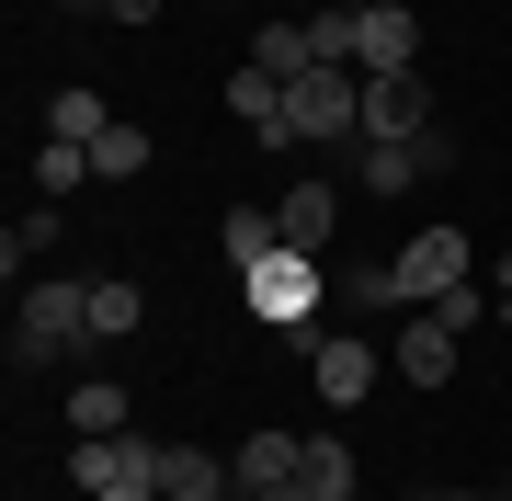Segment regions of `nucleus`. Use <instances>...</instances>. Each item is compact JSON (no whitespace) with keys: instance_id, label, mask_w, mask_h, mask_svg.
Here are the masks:
<instances>
[{"instance_id":"30","label":"nucleus","mask_w":512,"mask_h":501,"mask_svg":"<svg viewBox=\"0 0 512 501\" xmlns=\"http://www.w3.org/2000/svg\"><path fill=\"white\" fill-rule=\"evenodd\" d=\"M490 297H501V331H512V285H490Z\"/></svg>"},{"instance_id":"24","label":"nucleus","mask_w":512,"mask_h":501,"mask_svg":"<svg viewBox=\"0 0 512 501\" xmlns=\"http://www.w3.org/2000/svg\"><path fill=\"white\" fill-rule=\"evenodd\" d=\"M308 46H319V69H353V0H330V12H308Z\"/></svg>"},{"instance_id":"19","label":"nucleus","mask_w":512,"mask_h":501,"mask_svg":"<svg viewBox=\"0 0 512 501\" xmlns=\"http://www.w3.org/2000/svg\"><path fill=\"white\" fill-rule=\"evenodd\" d=\"M251 69H274V80H296V69H319L308 23H262V35H251Z\"/></svg>"},{"instance_id":"18","label":"nucleus","mask_w":512,"mask_h":501,"mask_svg":"<svg viewBox=\"0 0 512 501\" xmlns=\"http://www.w3.org/2000/svg\"><path fill=\"white\" fill-rule=\"evenodd\" d=\"M103 126H114V114H103V92H92V80H69V92L46 103V137H69V149H92Z\"/></svg>"},{"instance_id":"25","label":"nucleus","mask_w":512,"mask_h":501,"mask_svg":"<svg viewBox=\"0 0 512 501\" xmlns=\"http://www.w3.org/2000/svg\"><path fill=\"white\" fill-rule=\"evenodd\" d=\"M433 319H444V331H456V342H467V331H478V319H501V297H478V274H467V285H444V297H433Z\"/></svg>"},{"instance_id":"9","label":"nucleus","mask_w":512,"mask_h":501,"mask_svg":"<svg viewBox=\"0 0 512 501\" xmlns=\"http://www.w3.org/2000/svg\"><path fill=\"white\" fill-rule=\"evenodd\" d=\"M274 228H285V251H330V240H342V183L296 171V183L274 194Z\"/></svg>"},{"instance_id":"6","label":"nucleus","mask_w":512,"mask_h":501,"mask_svg":"<svg viewBox=\"0 0 512 501\" xmlns=\"http://www.w3.org/2000/svg\"><path fill=\"white\" fill-rule=\"evenodd\" d=\"M387 285H399V308H433L444 285H467V228H421V240L387 262Z\"/></svg>"},{"instance_id":"17","label":"nucleus","mask_w":512,"mask_h":501,"mask_svg":"<svg viewBox=\"0 0 512 501\" xmlns=\"http://www.w3.org/2000/svg\"><path fill=\"white\" fill-rule=\"evenodd\" d=\"M148 160H160V149H148V126H137V114H114V126L92 137V171H103V183H137Z\"/></svg>"},{"instance_id":"1","label":"nucleus","mask_w":512,"mask_h":501,"mask_svg":"<svg viewBox=\"0 0 512 501\" xmlns=\"http://www.w3.org/2000/svg\"><path fill=\"white\" fill-rule=\"evenodd\" d=\"M365 137V69H296L285 80V149H353Z\"/></svg>"},{"instance_id":"14","label":"nucleus","mask_w":512,"mask_h":501,"mask_svg":"<svg viewBox=\"0 0 512 501\" xmlns=\"http://www.w3.org/2000/svg\"><path fill=\"white\" fill-rule=\"evenodd\" d=\"M296 456H308V433H239V490H285L296 479Z\"/></svg>"},{"instance_id":"2","label":"nucleus","mask_w":512,"mask_h":501,"mask_svg":"<svg viewBox=\"0 0 512 501\" xmlns=\"http://www.w3.org/2000/svg\"><path fill=\"white\" fill-rule=\"evenodd\" d=\"M239 297H251L262 331H308V319L330 308V262H319V251H274V262L239 274Z\"/></svg>"},{"instance_id":"34","label":"nucleus","mask_w":512,"mask_h":501,"mask_svg":"<svg viewBox=\"0 0 512 501\" xmlns=\"http://www.w3.org/2000/svg\"><path fill=\"white\" fill-rule=\"evenodd\" d=\"M501 490H512V479H501Z\"/></svg>"},{"instance_id":"13","label":"nucleus","mask_w":512,"mask_h":501,"mask_svg":"<svg viewBox=\"0 0 512 501\" xmlns=\"http://www.w3.org/2000/svg\"><path fill=\"white\" fill-rule=\"evenodd\" d=\"M217 490H239V467H217L205 445H160V501H217Z\"/></svg>"},{"instance_id":"3","label":"nucleus","mask_w":512,"mask_h":501,"mask_svg":"<svg viewBox=\"0 0 512 501\" xmlns=\"http://www.w3.org/2000/svg\"><path fill=\"white\" fill-rule=\"evenodd\" d=\"M444 171H456V137H444V126H421V137H365V149H353V194L399 205V194H421V183H444Z\"/></svg>"},{"instance_id":"31","label":"nucleus","mask_w":512,"mask_h":501,"mask_svg":"<svg viewBox=\"0 0 512 501\" xmlns=\"http://www.w3.org/2000/svg\"><path fill=\"white\" fill-rule=\"evenodd\" d=\"M217 501H251V490H217Z\"/></svg>"},{"instance_id":"22","label":"nucleus","mask_w":512,"mask_h":501,"mask_svg":"<svg viewBox=\"0 0 512 501\" xmlns=\"http://www.w3.org/2000/svg\"><path fill=\"white\" fill-rule=\"evenodd\" d=\"M35 251H57V205H46V194L23 205V217H12V240H0V262H12V285H23V262H35Z\"/></svg>"},{"instance_id":"23","label":"nucleus","mask_w":512,"mask_h":501,"mask_svg":"<svg viewBox=\"0 0 512 501\" xmlns=\"http://www.w3.org/2000/svg\"><path fill=\"white\" fill-rule=\"evenodd\" d=\"M330 297L342 308H399V285H387V262H330Z\"/></svg>"},{"instance_id":"8","label":"nucleus","mask_w":512,"mask_h":501,"mask_svg":"<svg viewBox=\"0 0 512 501\" xmlns=\"http://www.w3.org/2000/svg\"><path fill=\"white\" fill-rule=\"evenodd\" d=\"M387 365H399V388H456V331H444L433 308H399V342H387Z\"/></svg>"},{"instance_id":"21","label":"nucleus","mask_w":512,"mask_h":501,"mask_svg":"<svg viewBox=\"0 0 512 501\" xmlns=\"http://www.w3.org/2000/svg\"><path fill=\"white\" fill-rule=\"evenodd\" d=\"M137 319H148V297H137L126 274H103V285H92V342H126Z\"/></svg>"},{"instance_id":"5","label":"nucleus","mask_w":512,"mask_h":501,"mask_svg":"<svg viewBox=\"0 0 512 501\" xmlns=\"http://www.w3.org/2000/svg\"><path fill=\"white\" fill-rule=\"evenodd\" d=\"M376 376H387V342H365V331H319V342H308V388H319V410H365Z\"/></svg>"},{"instance_id":"11","label":"nucleus","mask_w":512,"mask_h":501,"mask_svg":"<svg viewBox=\"0 0 512 501\" xmlns=\"http://www.w3.org/2000/svg\"><path fill=\"white\" fill-rule=\"evenodd\" d=\"M228 114L262 137V149H285V80L274 69H228Z\"/></svg>"},{"instance_id":"28","label":"nucleus","mask_w":512,"mask_h":501,"mask_svg":"<svg viewBox=\"0 0 512 501\" xmlns=\"http://www.w3.org/2000/svg\"><path fill=\"white\" fill-rule=\"evenodd\" d=\"M478 274H490V285H512V251H490V262H478Z\"/></svg>"},{"instance_id":"7","label":"nucleus","mask_w":512,"mask_h":501,"mask_svg":"<svg viewBox=\"0 0 512 501\" xmlns=\"http://www.w3.org/2000/svg\"><path fill=\"white\" fill-rule=\"evenodd\" d=\"M410 57H421V12H410V0H353V69H410Z\"/></svg>"},{"instance_id":"32","label":"nucleus","mask_w":512,"mask_h":501,"mask_svg":"<svg viewBox=\"0 0 512 501\" xmlns=\"http://www.w3.org/2000/svg\"><path fill=\"white\" fill-rule=\"evenodd\" d=\"M444 501H478V490H444Z\"/></svg>"},{"instance_id":"35","label":"nucleus","mask_w":512,"mask_h":501,"mask_svg":"<svg viewBox=\"0 0 512 501\" xmlns=\"http://www.w3.org/2000/svg\"><path fill=\"white\" fill-rule=\"evenodd\" d=\"M501 501H512V490H501Z\"/></svg>"},{"instance_id":"10","label":"nucleus","mask_w":512,"mask_h":501,"mask_svg":"<svg viewBox=\"0 0 512 501\" xmlns=\"http://www.w3.org/2000/svg\"><path fill=\"white\" fill-rule=\"evenodd\" d=\"M433 126V92H421V69H376L365 80V137H421ZM353 137V149H365Z\"/></svg>"},{"instance_id":"20","label":"nucleus","mask_w":512,"mask_h":501,"mask_svg":"<svg viewBox=\"0 0 512 501\" xmlns=\"http://www.w3.org/2000/svg\"><path fill=\"white\" fill-rule=\"evenodd\" d=\"M69 433H126V388L114 376H80L69 388Z\"/></svg>"},{"instance_id":"27","label":"nucleus","mask_w":512,"mask_h":501,"mask_svg":"<svg viewBox=\"0 0 512 501\" xmlns=\"http://www.w3.org/2000/svg\"><path fill=\"white\" fill-rule=\"evenodd\" d=\"M114 23H160V0H114Z\"/></svg>"},{"instance_id":"29","label":"nucleus","mask_w":512,"mask_h":501,"mask_svg":"<svg viewBox=\"0 0 512 501\" xmlns=\"http://www.w3.org/2000/svg\"><path fill=\"white\" fill-rule=\"evenodd\" d=\"M251 501H308V479H285V490H251Z\"/></svg>"},{"instance_id":"12","label":"nucleus","mask_w":512,"mask_h":501,"mask_svg":"<svg viewBox=\"0 0 512 501\" xmlns=\"http://www.w3.org/2000/svg\"><path fill=\"white\" fill-rule=\"evenodd\" d=\"M274 251H285L274 205H228V217H217V262H228V274H251V262H274Z\"/></svg>"},{"instance_id":"33","label":"nucleus","mask_w":512,"mask_h":501,"mask_svg":"<svg viewBox=\"0 0 512 501\" xmlns=\"http://www.w3.org/2000/svg\"><path fill=\"white\" fill-rule=\"evenodd\" d=\"M57 12H80V0H57Z\"/></svg>"},{"instance_id":"16","label":"nucleus","mask_w":512,"mask_h":501,"mask_svg":"<svg viewBox=\"0 0 512 501\" xmlns=\"http://www.w3.org/2000/svg\"><path fill=\"white\" fill-rule=\"evenodd\" d=\"M80 183H103L92 149H69V137H35V194H46V205H69Z\"/></svg>"},{"instance_id":"26","label":"nucleus","mask_w":512,"mask_h":501,"mask_svg":"<svg viewBox=\"0 0 512 501\" xmlns=\"http://www.w3.org/2000/svg\"><path fill=\"white\" fill-rule=\"evenodd\" d=\"M92 501H160V479H126V490H92Z\"/></svg>"},{"instance_id":"15","label":"nucleus","mask_w":512,"mask_h":501,"mask_svg":"<svg viewBox=\"0 0 512 501\" xmlns=\"http://www.w3.org/2000/svg\"><path fill=\"white\" fill-rule=\"evenodd\" d=\"M296 479H308V501H353V490H365V467H353V445H342V433H308Z\"/></svg>"},{"instance_id":"4","label":"nucleus","mask_w":512,"mask_h":501,"mask_svg":"<svg viewBox=\"0 0 512 501\" xmlns=\"http://www.w3.org/2000/svg\"><path fill=\"white\" fill-rule=\"evenodd\" d=\"M69 342H92V285H69V274L23 285V331H12V365H57Z\"/></svg>"}]
</instances>
